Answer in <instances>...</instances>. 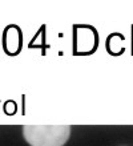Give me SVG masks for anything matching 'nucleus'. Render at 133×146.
Instances as JSON below:
<instances>
[{
    "label": "nucleus",
    "instance_id": "f257e3e1",
    "mask_svg": "<svg viewBox=\"0 0 133 146\" xmlns=\"http://www.w3.org/2000/svg\"><path fill=\"white\" fill-rule=\"evenodd\" d=\"M24 138L31 146H64L71 135L69 125H25Z\"/></svg>",
    "mask_w": 133,
    "mask_h": 146
},
{
    "label": "nucleus",
    "instance_id": "f03ea898",
    "mask_svg": "<svg viewBox=\"0 0 133 146\" xmlns=\"http://www.w3.org/2000/svg\"><path fill=\"white\" fill-rule=\"evenodd\" d=\"M4 45H5V50L9 53H16L17 49H20V32L15 27L5 31Z\"/></svg>",
    "mask_w": 133,
    "mask_h": 146
}]
</instances>
